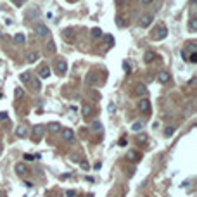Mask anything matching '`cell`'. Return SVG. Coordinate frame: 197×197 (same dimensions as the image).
Instances as JSON below:
<instances>
[{"label":"cell","mask_w":197,"mask_h":197,"mask_svg":"<svg viewBox=\"0 0 197 197\" xmlns=\"http://www.w3.org/2000/svg\"><path fill=\"white\" fill-rule=\"evenodd\" d=\"M43 131H45L43 126H40V125L35 126L33 130H31V138H33L35 142H40V138H42V135H43Z\"/></svg>","instance_id":"obj_1"},{"label":"cell","mask_w":197,"mask_h":197,"mask_svg":"<svg viewBox=\"0 0 197 197\" xmlns=\"http://www.w3.org/2000/svg\"><path fill=\"white\" fill-rule=\"evenodd\" d=\"M55 71H57V75H64L66 71H68V62L64 59H59L55 62Z\"/></svg>","instance_id":"obj_2"},{"label":"cell","mask_w":197,"mask_h":197,"mask_svg":"<svg viewBox=\"0 0 197 197\" xmlns=\"http://www.w3.org/2000/svg\"><path fill=\"white\" fill-rule=\"evenodd\" d=\"M97 80H99L97 73H95V71H90V73L87 75V78H85V85H87V87H92V85H95Z\"/></svg>","instance_id":"obj_3"},{"label":"cell","mask_w":197,"mask_h":197,"mask_svg":"<svg viewBox=\"0 0 197 197\" xmlns=\"http://www.w3.org/2000/svg\"><path fill=\"white\" fill-rule=\"evenodd\" d=\"M35 33L38 36H47L48 35V28L45 26V24H42V23H38V24H35Z\"/></svg>","instance_id":"obj_4"},{"label":"cell","mask_w":197,"mask_h":197,"mask_svg":"<svg viewBox=\"0 0 197 197\" xmlns=\"http://www.w3.org/2000/svg\"><path fill=\"white\" fill-rule=\"evenodd\" d=\"M61 137H62V140L71 142L73 138H75V133H73V130H71V128H64V130L61 131Z\"/></svg>","instance_id":"obj_5"},{"label":"cell","mask_w":197,"mask_h":197,"mask_svg":"<svg viewBox=\"0 0 197 197\" xmlns=\"http://www.w3.org/2000/svg\"><path fill=\"white\" fill-rule=\"evenodd\" d=\"M138 109H140L142 113H150V102L147 101V99L140 101V102H138Z\"/></svg>","instance_id":"obj_6"},{"label":"cell","mask_w":197,"mask_h":197,"mask_svg":"<svg viewBox=\"0 0 197 197\" xmlns=\"http://www.w3.org/2000/svg\"><path fill=\"white\" fill-rule=\"evenodd\" d=\"M166 33H168L166 26H161V28H159V31H158V35H154V38H156V40H162V38H166Z\"/></svg>","instance_id":"obj_7"},{"label":"cell","mask_w":197,"mask_h":197,"mask_svg":"<svg viewBox=\"0 0 197 197\" xmlns=\"http://www.w3.org/2000/svg\"><path fill=\"white\" fill-rule=\"evenodd\" d=\"M38 75H40V78H48V76H50V68H48V66H43V68H40Z\"/></svg>","instance_id":"obj_8"},{"label":"cell","mask_w":197,"mask_h":197,"mask_svg":"<svg viewBox=\"0 0 197 197\" xmlns=\"http://www.w3.org/2000/svg\"><path fill=\"white\" fill-rule=\"evenodd\" d=\"M135 95L145 97V95H147V88H145L144 85H138V87H135Z\"/></svg>","instance_id":"obj_9"},{"label":"cell","mask_w":197,"mask_h":197,"mask_svg":"<svg viewBox=\"0 0 197 197\" xmlns=\"http://www.w3.org/2000/svg\"><path fill=\"white\" fill-rule=\"evenodd\" d=\"M16 135H18V138H26V137H28V130L24 126H18Z\"/></svg>","instance_id":"obj_10"},{"label":"cell","mask_w":197,"mask_h":197,"mask_svg":"<svg viewBox=\"0 0 197 197\" xmlns=\"http://www.w3.org/2000/svg\"><path fill=\"white\" fill-rule=\"evenodd\" d=\"M158 80L161 81V83H168L170 81V73H166V71H161L158 75Z\"/></svg>","instance_id":"obj_11"},{"label":"cell","mask_w":197,"mask_h":197,"mask_svg":"<svg viewBox=\"0 0 197 197\" xmlns=\"http://www.w3.org/2000/svg\"><path fill=\"white\" fill-rule=\"evenodd\" d=\"M81 111H83V116H85V118H90V116H92V113H93V107L90 104H85Z\"/></svg>","instance_id":"obj_12"},{"label":"cell","mask_w":197,"mask_h":197,"mask_svg":"<svg viewBox=\"0 0 197 197\" xmlns=\"http://www.w3.org/2000/svg\"><path fill=\"white\" fill-rule=\"evenodd\" d=\"M150 23H152V16H144V18L140 19V26L147 28V26H150Z\"/></svg>","instance_id":"obj_13"},{"label":"cell","mask_w":197,"mask_h":197,"mask_svg":"<svg viewBox=\"0 0 197 197\" xmlns=\"http://www.w3.org/2000/svg\"><path fill=\"white\" fill-rule=\"evenodd\" d=\"M16 171H18V175H24V173H26V164H24V162H18V164H16Z\"/></svg>","instance_id":"obj_14"},{"label":"cell","mask_w":197,"mask_h":197,"mask_svg":"<svg viewBox=\"0 0 197 197\" xmlns=\"http://www.w3.org/2000/svg\"><path fill=\"white\" fill-rule=\"evenodd\" d=\"M128 159H130V161H138V159H140V154L137 152V150H128Z\"/></svg>","instance_id":"obj_15"},{"label":"cell","mask_w":197,"mask_h":197,"mask_svg":"<svg viewBox=\"0 0 197 197\" xmlns=\"http://www.w3.org/2000/svg\"><path fill=\"white\" fill-rule=\"evenodd\" d=\"M42 156L40 154H24V161H35V159H40Z\"/></svg>","instance_id":"obj_16"},{"label":"cell","mask_w":197,"mask_h":197,"mask_svg":"<svg viewBox=\"0 0 197 197\" xmlns=\"http://www.w3.org/2000/svg\"><path fill=\"white\" fill-rule=\"evenodd\" d=\"M47 52H48V54H54V52H55V43H54V40H48V43H47Z\"/></svg>","instance_id":"obj_17"},{"label":"cell","mask_w":197,"mask_h":197,"mask_svg":"<svg viewBox=\"0 0 197 197\" xmlns=\"http://www.w3.org/2000/svg\"><path fill=\"white\" fill-rule=\"evenodd\" d=\"M38 57H40V54H38V52H31L30 55L26 57V61H28V62H35Z\"/></svg>","instance_id":"obj_18"},{"label":"cell","mask_w":197,"mask_h":197,"mask_svg":"<svg viewBox=\"0 0 197 197\" xmlns=\"http://www.w3.org/2000/svg\"><path fill=\"white\" fill-rule=\"evenodd\" d=\"M47 128L50 131H59V130H61V125H59V123H48Z\"/></svg>","instance_id":"obj_19"},{"label":"cell","mask_w":197,"mask_h":197,"mask_svg":"<svg viewBox=\"0 0 197 197\" xmlns=\"http://www.w3.org/2000/svg\"><path fill=\"white\" fill-rule=\"evenodd\" d=\"M175 130H176L175 126H168L166 130H164V137H173L175 135Z\"/></svg>","instance_id":"obj_20"},{"label":"cell","mask_w":197,"mask_h":197,"mask_svg":"<svg viewBox=\"0 0 197 197\" xmlns=\"http://www.w3.org/2000/svg\"><path fill=\"white\" fill-rule=\"evenodd\" d=\"M188 28H190V31H195L197 30V19L192 18L190 21H188Z\"/></svg>","instance_id":"obj_21"},{"label":"cell","mask_w":197,"mask_h":197,"mask_svg":"<svg viewBox=\"0 0 197 197\" xmlns=\"http://www.w3.org/2000/svg\"><path fill=\"white\" fill-rule=\"evenodd\" d=\"M154 57H156V54H154V52H145L144 59H145V62H152Z\"/></svg>","instance_id":"obj_22"},{"label":"cell","mask_w":197,"mask_h":197,"mask_svg":"<svg viewBox=\"0 0 197 197\" xmlns=\"http://www.w3.org/2000/svg\"><path fill=\"white\" fill-rule=\"evenodd\" d=\"M14 42H16V43H24V35H23V33H18V35L14 36Z\"/></svg>","instance_id":"obj_23"},{"label":"cell","mask_w":197,"mask_h":197,"mask_svg":"<svg viewBox=\"0 0 197 197\" xmlns=\"http://www.w3.org/2000/svg\"><path fill=\"white\" fill-rule=\"evenodd\" d=\"M31 85H33V88H35L36 92H38L40 88H42V85H40V80H36V78H33V80H31Z\"/></svg>","instance_id":"obj_24"},{"label":"cell","mask_w":197,"mask_h":197,"mask_svg":"<svg viewBox=\"0 0 197 197\" xmlns=\"http://www.w3.org/2000/svg\"><path fill=\"white\" fill-rule=\"evenodd\" d=\"M92 36H93V38L102 36V30H101V28H93V30H92Z\"/></svg>","instance_id":"obj_25"},{"label":"cell","mask_w":197,"mask_h":197,"mask_svg":"<svg viewBox=\"0 0 197 197\" xmlns=\"http://www.w3.org/2000/svg\"><path fill=\"white\" fill-rule=\"evenodd\" d=\"M92 128H93V131H101L102 130V123L101 121H93L92 123Z\"/></svg>","instance_id":"obj_26"},{"label":"cell","mask_w":197,"mask_h":197,"mask_svg":"<svg viewBox=\"0 0 197 197\" xmlns=\"http://www.w3.org/2000/svg\"><path fill=\"white\" fill-rule=\"evenodd\" d=\"M131 130H133V131H140L142 130V121L133 123V125H131Z\"/></svg>","instance_id":"obj_27"},{"label":"cell","mask_w":197,"mask_h":197,"mask_svg":"<svg viewBox=\"0 0 197 197\" xmlns=\"http://www.w3.org/2000/svg\"><path fill=\"white\" fill-rule=\"evenodd\" d=\"M14 95H16V99H21V97L24 95V90H23V88H16V90H14Z\"/></svg>","instance_id":"obj_28"},{"label":"cell","mask_w":197,"mask_h":197,"mask_svg":"<svg viewBox=\"0 0 197 197\" xmlns=\"http://www.w3.org/2000/svg\"><path fill=\"white\" fill-rule=\"evenodd\" d=\"M104 42H105L107 45H114V38H113L111 35H105V36H104Z\"/></svg>","instance_id":"obj_29"},{"label":"cell","mask_w":197,"mask_h":197,"mask_svg":"<svg viewBox=\"0 0 197 197\" xmlns=\"http://www.w3.org/2000/svg\"><path fill=\"white\" fill-rule=\"evenodd\" d=\"M123 19H125L123 16H118V18H116V23H118V26H119V28L125 26V21H123Z\"/></svg>","instance_id":"obj_30"},{"label":"cell","mask_w":197,"mask_h":197,"mask_svg":"<svg viewBox=\"0 0 197 197\" xmlns=\"http://www.w3.org/2000/svg\"><path fill=\"white\" fill-rule=\"evenodd\" d=\"M188 62H197V54L195 52H192L188 55Z\"/></svg>","instance_id":"obj_31"},{"label":"cell","mask_w":197,"mask_h":197,"mask_svg":"<svg viewBox=\"0 0 197 197\" xmlns=\"http://www.w3.org/2000/svg\"><path fill=\"white\" fill-rule=\"evenodd\" d=\"M21 81H24V83L30 81V73H23V75H21Z\"/></svg>","instance_id":"obj_32"},{"label":"cell","mask_w":197,"mask_h":197,"mask_svg":"<svg viewBox=\"0 0 197 197\" xmlns=\"http://www.w3.org/2000/svg\"><path fill=\"white\" fill-rule=\"evenodd\" d=\"M0 119H2V121H9V114L7 113H0Z\"/></svg>","instance_id":"obj_33"},{"label":"cell","mask_w":197,"mask_h":197,"mask_svg":"<svg viewBox=\"0 0 197 197\" xmlns=\"http://www.w3.org/2000/svg\"><path fill=\"white\" fill-rule=\"evenodd\" d=\"M66 197H76L75 190H66Z\"/></svg>","instance_id":"obj_34"},{"label":"cell","mask_w":197,"mask_h":197,"mask_svg":"<svg viewBox=\"0 0 197 197\" xmlns=\"http://www.w3.org/2000/svg\"><path fill=\"white\" fill-rule=\"evenodd\" d=\"M123 69L126 71V73H130V71H131V68H130V64H128V62H123Z\"/></svg>","instance_id":"obj_35"},{"label":"cell","mask_w":197,"mask_h":197,"mask_svg":"<svg viewBox=\"0 0 197 197\" xmlns=\"http://www.w3.org/2000/svg\"><path fill=\"white\" fill-rule=\"evenodd\" d=\"M80 166L83 168V170H88V168H90V166H88V162H87V161H81V162H80Z\"/></svg>","instance_id":"obj_36"},{"label":"cell","mask_w":197,"mask_h":197,"mask_svg":"<svg viewBox=\"0 0 197 197\" xmlns=\"http://www.w3.org/2000/svg\"><path fill=\"white\" fill-rule=\"evenodd\" d=\"M119 145H121V147H125V145H126V138H125V137H123V138H119Z\"/></svg>","instance_id":"obj_37"},{"label":"cell","mask_w":197,"mask_h":197,"mask_svg":"<svg viewBox=\"0 0 197 197\" xmlns=\"http://www.w3.org/2000/svg\"><path fill=\"white\" fill-rule=\"evenodd\" d=\"M38 9H33V12H31V10H30V16H35V18H36V16H38Z\"/></svg>","instance_id":"obj_38"},{"label":"cell","mask_w":197,"mask_h":197,"mask_svg":"<svg viewBox=\"0 0 197 197\" xmlns=\"http://www.w3.org/2000/svg\"><path fill=\"white\" fill-rule=\"evenodd\" d=\"M107 109H109V113H113V111H116V105H114V104H109V107H107Z\"/></svg>","instance_id":"obj_39"},{"label":"cell","mask_w":197,"mask_h":197,"mask_svg":"<svg viewBox=\"0 0 197 197\" xmlns=\"http://www.w3.org/2000/svg\"><path fill=\"white\" fill-rule=\"evenodd\" d=\"M12 2H14L16 5H23V4H24V0H12Z\"/></svg>","instance_id":"obj_40"},{"label":"cell","mask_w":197,"mask_h":197,"mask_svg":"<svg viewBox=\"0 0 197 197\" xmlns=\"http://www.w3.org/2000/svg\"><path fill=\"white\" fill-rule=\"evenodd\" d=\"M101 166H102V162H95V164H93V168H95V170H101Z\"/></svg>","instance_id":"obj_41"},{"label":"cell","mask_w":197,"mask_h":197,"mask_svg":"<svg viewBox=\"0 0 197 197\" xmlns=\"http://www.w3.org/2000/svg\"><path fill=\"white\" fill-rule=\"evenodd\" d=\"M138 140H140V142L142 140H147V135H140V137H138Z\"/></svg>","instance_id":"obj_42"},{"label":"cell","mask_w":197,"mask_h":197,"mask_svg":"<svg viewBox=\"0 0 197 197\" xmlns=\"http://www.w3.org/2000/svg\"><path fill=\"white\" fill-rule=\"evenodd\" d=\"M24 185H26L28 188H31V187H33V183H31V182H24Z\"/></svg>","instance_id":"obj_43"},{"label":"cell","mask_w":197,"mask_h":197,"mask_svg":"<svg viewBox=\"0 0 197 197\" xmlns=\"http://www.w3.org/2000/svg\"><path fill=\"white\" fill-rule=\"evenodd\" d=\"M142 2H144V4H150V2H152V0H142Z\"/></svg>","instance_id":"obj_44"},{"label":"cell","mask_w":197,"mask_h":197,"mask_svg":"<svg viewBox=\"0 0 197 197\" xmlns=\"http://www.w3.org/2000/svg\"><path fill=\"white\" fill-rule=\"evenodd\" d=\"M2 152H4V147H2V144H0V156H2Z\"/></svg>","instance_id":"obj_45"},{"label":"cell","mask_w":197,"mask_h":197,"mask_svg":"<svg viewBox=\"0 0 197 197\" xmlns=\"http://www.w3.org/2000/svg\"><path fill=\"white\" fill-rule=\"evenodd\" d=\"M190 2H192V4H195V0H190Z\"/></svg>","instance_id":"obj_46"},{"label":"cell","mask_w":197,"mask_h":197,"mask_svg":"<svg viewBox=\"0 0 197 197\" xmlns=\"http://www.w3.org/2000/svg\"><path fill=\"white\" fill-rule=\"evenodd\" d=\"M69 2H78V0H69Z\"/></svg>","instance_id":"obj_47"},{"label":"cell","mask_w":197,"mask_h":197,"mask_svg":"<svg viewBox=\"0 0 197 197\" xmlns=\"http://www.w3.org/2000/svg\"><path fill=\"white\" fill-rule=\"evenodd\" d=\"M0 38H2V35H0Z\"/></svg>","instance_id":"obj_48"}]
</instances>
